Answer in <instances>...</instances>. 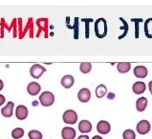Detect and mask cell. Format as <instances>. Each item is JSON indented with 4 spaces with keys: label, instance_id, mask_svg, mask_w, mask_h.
Segmentation results:
<instances>
[{
    "label": "cell",
    "instance_id": "6da1fadb",
    "mask_svg": "<svg viewBox=\"0 0 152 139\" xmlns=\"http://www.w3.org/2000/svg\"><path fill=\"white\" fill-rule=\"evenodd\" d=\"M95 33L98 38H104L107 35V22L104 18H99L95 22Z\"/></svg>",
    "mask_w": 152,
    "mask_h": 139
},
{
    "label": "cell",
    "instance_id": "7a4b0ae2",
    "mask_svg": "<svg viewBox=\"0 0 152 139\" xmlns=\"http://www.w3.org/2000/svg\"><path fill=\"white\" fill-rule=\"evenodd\" d=\"M39 101H40V104H41L42 106L49 107V106H51V105L54 104L55 96H54V94L50 92H44L40 94Z\"/></svg>",
    "mask_w": 152,
    "mask_h": 139
},
{
    "label": "cell",
    "instance_id": "3957f363",
    "mask_svg": "<svg viewBox=\"0 0 152 139\" xmlns=\"http://www.w3.org/2000/svg\"><path fill=\"white\" fill-rule=\"evenodd\" d=\"M62 119L66 124H71V125L75 124V123L77 121V114L75 111L67 110V111H65L64 113H63Z\"/></svg>",
    "mask_w": 152,
    "mask_h": 139
},
{
    "label": "cell",
    "instance_id": "277c9868",
    "mask_svg": "<svg viewBox=\"0 0 152 139\" xmlns=\"http://www.w3.org/2000/svg\"><path fill=\"white\" fill-rule=\"evenodd\" d=\"M46 72V69L43 66L39 64H35L33 65L32 68L30 69V73L34 78L36 79H38L40 76H41L43 73Z\"/></svg>",
    "mask_w": 152,
    "mask_h": 139
},
{
    "label": "cell",
    "instance_id": "5b68a950",
    "mask_svg": "<svg viewBox=\"0 0 152 139\" xmlns=\"http://www.w3.org/2000/svg\"><path fill=\"white\" fill-rule=\"evenodd\" d=\"M137 131L140 134H147L150 131V123L147 120H142L137 125Z\"/></svg>",
    "mask_w": 152,
    "mask_h": 139
},
{
    "label": "cell",
    "instance_id": "8992f818",
    "mask_svg": "<svg viewBox=\"0 0 152 139\" xmlns=\"http://www.w3.org/2000/svg\"><path fill=\"white\" fill-rule=\"evenodd\" d=\"M77 98H79V100L80 102H82V103H86V102H88L90 100V98H91V92H90L88 89L83 88L80 90L79 94H77Z\"/></svg>",
    "mask_w": 152,
    "mask_h": 139
},
{
    "label": "cell",
    "instance_id": "52a82bcc",
    "mask_svg": "<svg viewBox=\"0 0 152 139\" xmlns=\"http://www.w3.org/2000/svg\"><path fill=\"white\" fill-rule=\"evenodd\" d=\"M111 130V126L110 124L108 123L107 121H104V120H102V121H100L98 123L97 125V131L100 132L101 134H107L108 132H110Z\"/></svg>",
    "mask_w": 152,
    "mask_h": 139
},
{
    "label": "cell",
    "instance_id": "ba28073f",
    "mask_svg": "<svg viewBox=\"0 0 152 139\" xmlns=\"http://www.w3.org/2000/svg\"><path fill=\"white\" fill-rule=\"evenodd\" d=\"M15 115H16V118L19 120L26 119L28 116V109L23 105H19L15 110Z\"/></svg>",
    "mask_w": 152,
    "mask_h": 139
},
{
    "label": "cell",
    "instance_id": "9c48e42d",
    "mask_svg": "<svg viewBox=\"0 0 152 139\" xmlns=\"http://www.w3.org/2000/svg\"><path fill=\"white\" fill-rule=\"evenodd\" d=\"M61 136L63 139H74L76 136V131L70 127H65L61 131Z\"/></svg>",
    "mask_w": 152,
    "mask_h": 139
},
{
    "label": "cell",
    "instance_id": "30bf717a",
    "mask_svg": "<svg viewBox=\"0 0 152 139\" xmlns=\"http://www.w3.org/2000/svg\"><path fill=\"white\" fill-rule=\"evenodd\" d=\"M41 87L38 83L36 82H31L27 87V92L30 95H36L39 94Z\"/></svg>",
    "mask_w": 152,
    "mask_h": 139
},
{
    "label": "cell",
    "instance_id": "8fae6325",
    "mask_svg": "<svg viewBox=\"0 0 152 139\" xmlns=\"http://www.w3.org/2000/svg\"><path fill=\"white\" fill-rule=\"evenodd\" d=\"M14 102H12V101L8 102V104L1 110L2 115L4 117H11L13 115V113H14Z\"/></svg>",
    "mask_w": 152,
    "mask_h": 139
},
{
    "label": "cell",
    "instance_id": "7c38bea8",
    "mask_svg": "<svg viewBox=\"0 0 152 139\" xmlns=\"http://www.w3.org/2000/svg\"><path fill=\"white\" fill-rule=\"evenodd\" d=\"M147 69L144 66H137L134 69V75L138 78H145L147 76Z\"/></svg>",
    "mask_w": 152,
    "mask_h": 139
},
{
    "label": "cell",
    "instance_id": "4fadbf2b",
    "mask_svg": "<svg viewBox=\"0 0 152 139\" xmlns=\"http://www.w3.org/2000/svg\"><path fill=\"white\" fill-rule=\"evenodd\" d=\"M79 130L80 132H82V134H88V132L92 131L91 123L87 121V120H82V121H80L79 124Z\"/></svg>",
    "mask_w": 152,
    "mask_h": 139
},
{
    "label": "cell",
    "instance_id": "5bb4252c",
    "mask_svg": "<svg viewBox=\"0 0 152 139\" xmlns=\"http://www.w3.org/2000/svg\"><path fill=\"white\" fill-rule=\"evenodd\" d=\"M145 89H147V86H145L144 83L142 82V81L136 82L135 84L133 85V87H132L133 92H134V94H144V91H145Z\"/></svg>",
    "mask_w": 152,
    "mask_h": 139
},
{
    "label": "cell",
    "instance_id": "9a60e30c",
    "mask_svg": "<svg viewBox=\"0 0 152 139\" xmlns=\"http://www.w3.org/2000/svg\"><path fill=\"white\" fill-rule=\"evenodd\" d=\"M74 82H75V79L72 75H65L61 79V85L65 89H70L74 85Z\"/></svg>",
    "mask_w": 152,
    "mask_h": 139
},
{
    "label": "cell",
    "instance_id": "2e32d148",
    "mask_svg": "<svg viewBox=\"0 0 152 139\" xmlns=\"http://www.w3.org/2000/svg\"><path fill=\"white\" fill-rule=\"evenodd\" d=\"M144 35L147 38H152V18H148L144 22Z\"/></svg>",
    "mask_w": 152,
    "mask_h": 139
},
{
    "label": "cell",
    "instance_id": "e0dca14e",
    "mask_svg": "<svg viewBox=\"0 0 152 139\" xmlns=\"http://www.w3.org/2000/svg\"><path fill=\"white\" fill-rule=\"evenodd\" d=\"M147 107V99L145 97H140L136 102V108L138 112H144Z\"/></svg>",
    "mask_w": 152,
    "mask_h": 139
},
{
    "label": "cell",
    "instance_id": "ac0fdd59",
    "mask_svg": "<svg viewBox=\"0 0 152 139\" xmlns=\"http://www.w3.org/2000/svg\"><path fill=\"white\" fill-rule=\"evenodd\" d=\"M130 68H131V64L128 62H121L118 64L117 69L121 73H125L127 72H129Z\"/></svg>",
    "mask_w": 152,
    "mask_h": 139
},
{
    "label": "cell",
    "instance_id": "d6986e66",
    "mask_svg": "<svg viewBox=\"0 0 152 139\" xmlns=\"http://www.w3.org/2000/svg\"><path fill=\"white\" fill-rule=\"evenodd\" d=\"M106 92H107V89L104 85H102V84L99 85L97 89H96V95H97L98 98L103 97L104 95L106 94Z\"/></svg>",
    "mask_w": 152,
    "mask_h": 139
},
{
    "label": "cell",
    "instance_id": "ffe728a7",
    "mask_svg": "<svg viewBox=\"0 0 152 139\" xmlns=\"http://www.w3.org/2000/svg\"><path fill=\"white\" fill-rule=\"evenodd\" d=\"M24 135V130L21 128H16L12 132V136L14 139H19Z\"/></svg>",
    "mask_w": 152,
    "mask_h": 139
},
{
    "label": "cell",
    "instance_id": "44dd1931",
    "mask_svg": "<svg viewBox=\"0 0 152 139\" xmlns=\"http://www.w3.org/2000/svg\"><path fill=\"white\" fill-rule=\"evenodd\" d=\"M91 69H92V65L91 63H88V62L81 63L79 66V70L82 73H88L90 71H91Z\"/></svg>",
    "mask_w": 152,
    "mask_h": 139
},
{
    "label": "cell",
    "instance_id": "7402d4cb",
    "mask_svg": "<svg viewBox=\"0 0 152 139\" xmlns=\"http://www.w3.org/2000/svg\"><path fill=\"white\" fill-rule=\"evenodd\" d=\"M123 139H135L136 134L132 130H126L123 134Z\"/></svg>",
    "mask_w": 152,
    "mask_h": 139
},
{
    "label": "cell",
    "instance_id": "603a6c76",
    "mask_svg": "<svg viewBox=\"0 0 152 139\" xmlns=\"http://www.w3.org/2000/svg\"><path fill=\"white\" fill-rule=\"evenodd\" d=\"M29 138L30 139H41L42 138V134L38 131L33 130L29 132Z\"/></svg>",
    "mask_w": 152,
    "mask_h": 139
},
{
    "label": "cell",
    "instance_id": "cb8c5ba5",
    "mask_svg": "<svg viewBox=\"0 0 152 139\" xmlns=\"http://www.w3.org/2000/svg\"><path fill=\"white\" fill-rule=\"evenodd\" d=\"M131 21L135 23V37L138 38L139 37V23L142 22V18H138V19L133 18V19H131Z\"/></svg>",
    "mask_w": 152,
    "mask_h": 139
},
{
    "label": "cell",
    "instance_id": "d4e9b609",
    "mask_svg": "<svg viewBox=\"0 0 152 139\" xmlns=\"http://www.w3.org/2000/svg\"><path fill=\"white\" fill-rule=\"evenodd\" d=\"M82 21L86 23V26H85V37L88 38L89 37V25H88V23L93 22V19H82Z\"/></svg>",
    "mask_w": 152,
    "mask_h": 139
},
{
    "label": "cell",
    "instance_id": "484cf974",
    "mask_svg": "<svg viewBox=\"0 0 152 139\" xmlns=\"http://www.w3.org/2000/svg\"><path fill=\"white\" fill-rule=\"evenodd\" d=\"M77 24H79V19L76 17L75 18V39H77V33H79V31H77Z\"/></svg>",
    "mask_w": 152,
    "mask_h": 139
},
{
    "label": "cell",
    "instance_id": "4316f807",
    "mask_svg": "<svg viewBox=\"0 0 152 139\" xmlns=\"http://www.w3.org/2000/svg\"><path fill=\"white\" fill-rule=\"evenodd\" d=\"M5 100H6V99H5V96H4V95L0 94V106L5 103Z\"/></svg>",
    "mask_w": 152,
    "mask_h": 139
},
{
    "label": "cell",
    "instance_id": "83f0119b",
    "mask_svg": "<svg viewBox=\"0 0 152 139\" xmlns=\"http://www.w3.org/2000/svg\"><path fill=\"white\" fill-rule=\"evenodd\" d=\"M77 139H89V136L87 134L86 135H80V136H79V138Z\"/></svg>",
    "mask_w": 152,
    "mask_h": 139
},
{
    "label": "cell",
    "instance_id": "f1b7e54d",
    "mask_svg": "<svg viewBox=\"0 0 152 139\" xmlns=\"http://www.w3.org/2000/svg\"><path fill=\"white\" fill-rule=\"evenodd\" d=\"M148 88H149L150 94H152V81H150V82H149V84H148Z\"/></svg>",
    "mask_w": 152,
    "mask_h": 139
},
{
    "label": "cell",
    "instance_id": "f546056e",
    "mask_svg": "<svg viewBox=\"0 0 152 139\" xmlns=\"http://www.w3.org/2000/svg\"><path fill=\"white\" fill-rule=\"evenodd\" d=\"M3 87H4V84H3V81L1 79H0V91L3 89Z\"/></svg>",
    "mask_w": 152,
    "mask_h": 139
},
{
    "label": "cell",
    "instance_id": "4dcf8cb0",
    "mask_svg": "<svg viewBox=\"0 0 152 139\" xmlns=\"http://www.w3.org/2000/svg\"><path fill=\"white\" fill-rule=\"evenodd\" d=\"M92 139H102L101 136H100V135H95V136L94 137H93Z\"/></svg>",
    "mask_w": 152,
    "mask_h": 139
}]
</instances>
